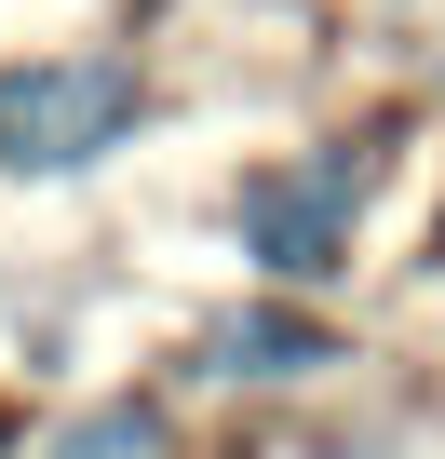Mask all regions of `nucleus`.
I'll return each instance as SVG.
<instances>
[{
	"instance_id": "f03ea898",
	"label": "nucleus",
	"mask_w": 445,
	"mask_h": 459,
	"mask_svg": "<svg viewBox=\"0 0 445 459\" xmlns=\"http://www.w3.org/2000/svg\"><path fill=\"white\" fill-rule=\"evenodd\" d=\"M351 203H364V149H324L311 176H257L244 189V257L270 284H324L351 257Z\"/></svg>"
},
{
	"instance_id": "20e7f679",
	"label": "nucleus",
	"mask_w": 445,
	"mask_h": 459,
	"mask_svg": "<svg viewBox=\"0 0 445 459\" xmlns=\"http://www.w3.org/2000/svg\"><path fill=\"white\" fill-rule=\"evenodd\" d=\"M41 459H175V432H162V405H81Z\"/></svg>"
},
{
	"instance_id": "f257e3e1",
	"label": "nucleus",
	"mask_w": 445,
	"mask_h": 459,
	"mask_svg": "<svg viewBox=\"0 0 445 459\" xmlns=\"http://www.w3.org/2000/svg\"><path fill=\"white\" fill-rule=\"evenodd\" d=\"M135 68L122 55H55V68H14L0 82V162L14 176H81L135 135Z\"/></svg>"
},
{
	"instance_id": "7ed1b4c3",
	"label": "nucleus",
	"mask_w": 445,
	"mask_h": 459,
	"mask_svg": "<svg viewBox=\"0 0 445 459\" xmlns=\"http://www.w3.org/2000/svg\"><path fill=\"white\" fill-rule=\"evenodd\" d=\"M216 365L230 378H311V365H338V338L311 311H244V325H216Z\"/></svg>"
}]
</instances>
